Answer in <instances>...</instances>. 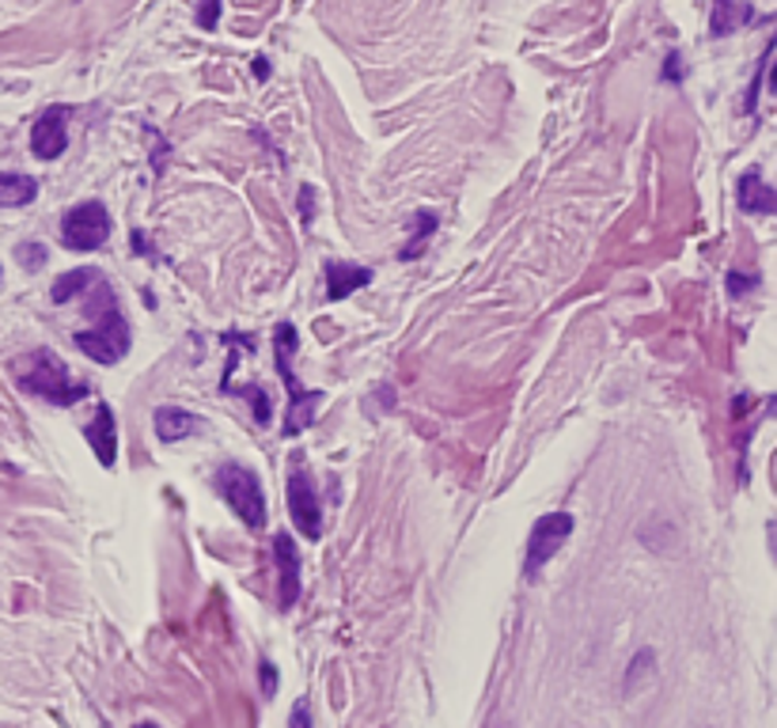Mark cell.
Segmentation results:
<instances>
[{
  "instance_id": "11",
  "label": "cell",
  "mask_w": 777,
  "mask_h": 728,
  "mask_svg": "<svg viewBox=\"0 0 777 728\" xmlns=\"http://www.w3.org/2000/svg\"><path fill=\"white\" fill-rule=\"evenodd\" d=\"M322 278H327V300L338 303V300L353 297L357 289H365V285L372 281V270H368V266H353V262H338V258H330V262L322 266Z\"/></svg>"
},
{
  "instance_id": "3",
  "label": "cell",
  "mask_w": 777,
  "mask_h": 728,
  "mask_svg": "<svg viewBox=\"0 0 777 728\" xmlns=\"http://www.w3.org/2000/svg\"><path fill=\"white\" fill-rule=\"evenodd\" d=\"M273 353H277V376H281L285 391H289V418H285V437H296L316 421V413L322 407V391H308L296 380L289 353H296V327L292 322H277L273 330Z\"/></svg>"
},
{
  "instance_id": "4",
  "label": "cell",
  "mask_w": 777,
  "mask_h": 728,
  "mask_svg": "<svg viewBox=\"0 0 777 728\" xmlns=\"http://www.w3.org/2000/svg\"><path fill=\"white\" fill-rule=\"evenodd\" d=\"M212 482H217V493L225 497V501L231 505V512H236L247 528H255V531L262 528L266 523V493H262V482H258V475L251 471V467L220 463L217 475H212Z\"/></svg>"
},
{
  "instance_id": "18",
  "label": "cell",
  "mask_w": 777,
  "mask_h": 728,
  "mask_svg": "<svg viewBox=\"0 0 777 728\" xmlns=\"http://www.w3.org/2000/svg\"><path fill=\"white\" fill-rule=\"evenodd\" d=\"M236 395H247V399H251V407H255V418L262 421V426H270V418H273V407H270V395H266L262 387L247 383V387H236Z\"/></svg>"
},
{
  "instance_id": "26",
  "label": "cell",
  "mask_w": 777,
  "mask_h": 728,
  "mask_svg": "<svg viewBox=\"0 0 777 728\" xmlns=\"http://www.w3.org/2000/svg\"><path fill=\"white\" fill-rule=\"evenodd\" d=\"M300 206H303V220H311V187L300 190Z\"/></svg>"
},
{
  "instance_id": "10",
  "label": "cell",
  "mask_w": 777,
  "mask_h": 728,
  "mask_svg": "<svg viewBox=\"0 0 777 728\" xmlns=\"http://www.w3.org/2000/svg\"><path fill=\"white\" fill-rule=\"evenodd\" d=\"M84 437L91 451H96V459L103 467H114L118 463V421H114V410L107 407V402H99L96 413H91V421L84 426Z\"/></svg>"
},
{
  "instance_id": "9",
  "label": "cell",
  "mask_w": 777,
  "mask_h": 728,
  "mask_svg": "<svg viewBox=\"0 0 777 728\" xmlns=\"http://www.w3.org/2000/svg\"><path fill=\"white\" fill-rule=\"evenodd\" d=\"M273 558H277V585H281V611H292V604L300 600V550L289 531L273 536Z\"/></svg>"
},
{
  "instance_id": "12",
  "label": "cell",
  "mask_w": 777,
  "mask_h": 728,
  "mask_svg": "<svg viewBox=\"0 0 777 728\" xmlns=\"http://www.w3.org/2000/svg\"><path fill=\"white\" fill-rule=\"evenodd\" d=\"M152 421H156V437L163 440V445H175V440H187L193 437L206 421L198 418V413H190V410H182V407H160L152 413Z\"/></svg>"
},
{
  "instance_id": "29",
  "label": "cell",
  "mask_w": 777,
  "mask_h": 728,
  "mask_svg": "<svg viewBox=\"0 0 777 728\" xmlns=\"http://www.w3.org/2000/svg\"><path fill=\"white\" fill-rule=\"evenodd\" d=\"M0 273H4V270H0Z\"/></svg>"
},
{
  "instance_id": "13",
  "label": "cell",
  "mask_w": 777,
  "mask_h": 728,
  "mask_svg": "<svg viewBox=\"0 0 777 728\" xmlns=\"http://www.w3.org/2000/svg\"><path fill=\"white\" fill-rule=\"evenodd\" d=\"M739 209L751 217H770L777 209V193L763 182V171L751 168L739 179Z\"/></svg>"
},
{
  "instance_id": "6",
  "label": "cell",
  "mask_w": 777,
  "mask_h": 728,
  "mask_svg": "<svg viewBox=\"0 0 777 728\" xmlns=\"http://www.w3.org/2000/svg\"><path fill=\"white\" fill-rule=\"evenodd\" d=\"M572 536V516L569 512H547L542 520H535L531 536H527V555H524V577L535 580L542 569L550 566V558L566 547Z\"/></svg>"
},
{
  "instance_id": "1",
  "label": "cell",
  "mask_w": 777,
  "mask_h": 728,
  "mask_svg": "<svg viewBox=\"0 0 777 728\" xmlns=\"http://www.w3.org/2000/svg\"><path fill=\"white\" fill-rule=\"evenodd\" d=\"M84 297H88V308H91L88 316L96 319V327L77 330L72 342H77L80 353H88L96 365H118L129 353V322L122 316V308H118L114 289H110L107 278H99Z\"/></svg>"
},
{
  "instance_id": "23",
  "label": "cell",
  "mask_w": 777,
  "mask_h": 728,
  "mask_svg": "<svg viewBox=\"0 0 777 728\" xmlns=\"http://www.w3.org/2000/svg\"><path fill=\"white\" fill-rule=\"evenodd\" d=\"M258 684H262V695L266 698L277 695V668L270 665V660H262V665H258Z\"/></svg>"
},
{
  "instance_id": "21",
  "label": "cell",
  "mask_w": 777,
  "mask_h": 728,
  "mask_svg": "<svg viewBox=\"0 0 777 728\" xmlns=\"http://www.w3.org/2000/svg\"><path fill=\"white\" fill-rule=\"evenodd\" d=\"M16 255H20V262L27 266V270H39V266L46 262V251L39 243H23V247H16Z\"/></svg>"
},
{
  "instance_id": "19",
  "label": "cell",
  "mask_w": 777,
  "mask_h": 728,
  "mask_svg": "<svg viewBox=\"0 0 777 728\" xmlns=\"http://www.w3.org/2000/svg\"><path fill=\"white\" fill-rule=\"evenodd\" d=\"M432 232H437V217H432V213H418V236L406 243L402 258H418L425 251V239H429Z\"/></svg>"
},
{
  "instance_id": "5",
  "label": "cell",
  "mask_w": 777,
  "mask_h": 728,
  "mask_svg": "<svg viewBox=\"0 0 777 728\" xmlns=\"http://www.w3.org/2000/svg\"><path fill=\"white\" fill-rule=\"evenodd\" d=\"M110 239V213L103 201H80L61 220V243L69 251H99Z\"/></svg>"
},
{
  "instance_id": "22",
  "label": "cell",
  "mask_w": 777,
  "mask_h": 728,
  "mask_svg": "<svg viewBox=\"0 0 777 728\" xmlns=\"http://www.w3.org/2000/svg\"><path fill=\"white\" fill-rule=\"evenodd\" d=\"M289 728H316V721H311V702H308V698H300V702L292 706Z\"/></svg>"
},
{
  "instance_id": "16",
  "label": "cell",
  "mask_w": 777,
  "mask_h": 728,
  "mask_svg": "<svg viewBox=\"0 0 777 728\" xmlns=\"http://www.w3.org/2000/svg\"><path fill=\"white\" fill-rule=\"evenodd\" d=\"M99 278H103V270H96V266H84V270L61 273V278L53 281V289H50V300H53V303H69L72 297H84V292H88Z\"/></svg>"
},
{
  "instance_id": "20",
  "label": "cell",
  "mask_w": 777,
  "mask_h": 728,
  "mask_svg": "<svg viewBox=\"0 0 777 728\" xmlns=\"http://www.w3.org/2000/svg\"><path fill=\"white\" fill-rule=\"evenodd\" d=\"M770 53H774V42L763 50V61H758V72H755V84H751V96H747V114H755L758 107V88H763V77H766V64H770Z\"/></svg>"
},
{
  "instance_id": "28",
  "label": "cell",
  "mask_w": 777,
  "mask_h": 728,
  "mask_svg": "<svg viewBox=\"0 0 777 728\" xmlns=\"http://www.w3.org/2000/svg\"><path fill=\"white\" fill-rule=\"evenodd\" d=\"M137 728H160V725H152V721H145V725H137Z\"/></svg>"
},
{
  "instance_id": "24",
  "label": "cell",
  "mask_w": 777,
  "mask_h": 728,
  "mask_svg": "<svg viewBox=\"0 0 777 728\" xmlns=\"http://www.w3.org/2000/svg\"><path fill=\"white\" fill-rule=\"evenodd\" d=\"M217 20H220V0H206V4L198 8V23L206 27V31H212Z\"/></svg>"
},
{
  "instance_id": "7",
  "label": "cell",
  "mask_w": 777,
  "mask_h": 728,
  "mask_svg": "<svg viewBox=\"0 0 777 728\" xmlns=\"http://www.w3.org/2000/svg\"><path fill=\"white\" fill-rule=\"evenodd\" d=\"M285 501H289V516L292 523L303 531L311 542L322 536V505H319V490L316 478L303 467V459H296V467L289 471V486H285Z\"/></svg>"
},
{
  "instance_id": "8",
  "label": "cell",
  "mask_w": 777,
  "mask_h": 728,
  "mask_svg": "<svg viewBox=\"0 0 777 728\" xmlns=\"http://www.w3.org/2000/svg\"><path fill=\"white\" fill-rule=\"evenodd\" d=\"M69 149V107H50L31 129V152L39 160H58Z\"/></svg>"
},
{
  "instance_id": "25",
  "label": "cell",
  "mask_w": 777,
  "mask_h": 728,
  "mask_svg": "<svg viewBox=\"0 0 777 728\" xmlns=\"http://www.w3.org/2000/svg\"><path fill=\"white\" fill-rule=\"evenodd\" d=\"M664 80H668V84H679L683 80V69H679V53H668V61H664Z\"/></svg>"
},
{
  "instance_id": "27",
  "label": "cell",
  "mask_w": 777,
  "mask_h": 728,
  "mask_svg": "<svg viewBox=\"0 0 777 728\" xmlns=\"http://www.w3.org/2000/svg\"><path fill=\"white\" fill-rule=\"evenodd\" d=\"M255 77H258V80L270 77V64H266V61H255Z\"/></svg>"
},
{
  "instance_id": "14",
  "label": "cell",
  "mask_w": 777,
  "mask_h": 728,
  "mask_svg": "<svg viewBox=\"0 0 777 728\" xmlns=\"http://www.w3.org/2000/svg\"><path fill=\"white\" fill-rule=\"evenodd\" d=\"M755 20L751 4L747 0H714V20H709V31H714V39H728V34H736L739 27H747Z\"/></svg>"
},
{
  "instance_id": "2",
  "label": "cell",
  "mask_w": 777,
  "mask_h": 728,
  "mask_svg": "<svg viewBox=\"0 0 777 728\" xmlns=\"http://www.w3.org/2000/svg\"><path fill=\"white\" fill-rule=\"evenodd\" d=\"M16 383L27 395H39L50 407H77L80 399H88V383L72 380V372L53 349H34L23 361H16Z\"/></svg>"
},
{
  "instance_id": "17",
  "label": "cell",
  "mask_w": 777,
  "mask_h": 728,
  "mask_svg": "<svg viewBox=\"0 0 777 728\" xmlns=\"http://www.w3.org/2000/svg\"><path fill=\"white\" fill-rule=\"evenodd\" d=\"M656 676V652L653 649H637V657L630 660V668H626V679H622V695L634 698L637 690H641L649 679Z\"/></svg>"
},
{
  "instance_id": "15",
  "label": "cell",
  "mask_w": 777,
  "mask_h": 728,
  "mask_svg": "<svg viewBox=\"0 0 777 728\" xmlns=\"http://www.w3.org/2000/svg\"><path fill=\"white\" fill-rule=\"evenodd\" d=\"M39 198V182L23 171H0V209H20Z\"/></svg>"
}]
</instances>
